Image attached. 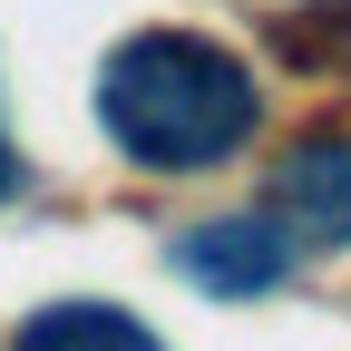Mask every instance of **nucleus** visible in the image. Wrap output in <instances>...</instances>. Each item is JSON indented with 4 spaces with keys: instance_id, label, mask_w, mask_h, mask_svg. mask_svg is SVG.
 Wrapping results in <instances>:
<instances>
[{
    "instance_id": "nucleus-1",
    "label": "nucleus",
    "mask_w": 351,
    "mask_h": 351,
    "mask_svg": "<svg viewBox=\"0 0 351 351\" xmlns=\"http://www.w3.org/2000/svg\"><path fill=\"white\" fill-rule=\"evenodd\" d=\"M98 127L156 176L225 166L254 137V69L205 29H137L98 69Z\"/></svg>"
},
{
    "instance_id": "nucleus-2",
    "label": "nucleus",
    "mask_w": 351,
    "mask_h": 351,
    "mask_svg": "<svg viewBox=\"0 0 351 351\" xmlns=\"http://www.w3.org/2000/svg\"><path fill=\"white\" fill-rule=\"evenodd\" d=\"M274 225L302 244H351V127H313L274 176Z\"/></svg>"
},
{
    "instance_id": "nucleus-4",
    "label": "nucleus",
    "mask_w": 351,
    "mask_h": 351,
    "mask_svg": "<svg viewBox=\"0 0 351 351\" xmlns=\"http://www.w3.org/2000/svg\"><path fill=\"white\" fill-rule=\"evenodd\" d=\"M20 351H166V341L117 302H49L20 322Z\"/></svg>"
},
{
    "instance_id": "nucleus-3",
    "label": "nucleus",
    "mask_w": 351,
    "mask_h": 351,
    "mask_svg": "<svg viewBox=\"0 0 351 351\" xmlns=\"http://www.w3.org/2000/svg\"><path fill=\"white\" fill-rule=\"evenodd\" d=\"M176 274H195L205 293H274L293 274V234L274 215H215L176 244Z\"/></svg>"
},
{
    "instance_id": "nucleus-5",
    "label": "nucleus",
    "mask_w": 351,
    "mask_h": 351,
    "mask_svg": "<svg viewBox=\"0 0 351 351\" xmlns=\"http://www.w3.org/2000/svg\"><path fill=\"white\" fill-rule=\"evenodd\" d=\"M20 186V156H10V137H0V195H10Z\"/></svg>"
}]
</instances>
